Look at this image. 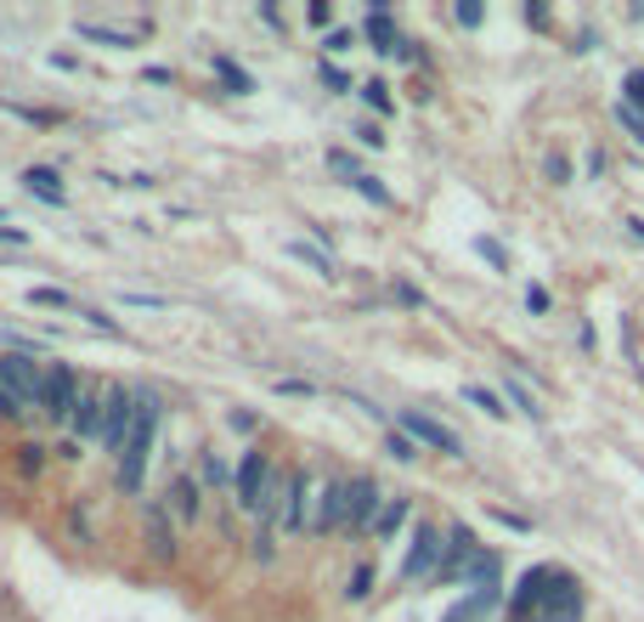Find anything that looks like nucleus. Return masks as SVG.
I'll return each instance as SVG.
<instances>
[{"label": "nucleus", "mask_w": 644, "mask_h": 622, "mask_svg": "<svg viewBox=\"0 0 644 622\" xmlns=\"http://www.w3.org/2000/svg\"><path fill=\"white\" fill-rule=\"evenodd\" d=\"M141 413H136V430H130V442L119 453V470H114V482L119 493H141V475H147V458H154V436H159V391H136Z\"/></svg>", "instance_id": "f257e3e1"}, {"label": "nucleus", "mask_w": 644, "mask_h": 622, "mask_svg": "<svg viewBox=\"0 0 644 622\" xmlns=\"http://www.w3.org/2000/svg\"><path fill=\"white\" fill-rule=\"evenodd\" d=\"M272 475H277V464L261 453V447H250L237 458V482H232V493H237V509H250V515H261V504H266V493H272Z\"/></svg>", "instance_id": "f03ea898"}, {"label": "nucleus", "mask_w": 644, "mask_h": 622, "mask_svg": "<svg viewBox=\"0 0 644 622\" xmlns=\"http://www.w3.org/2000/svg\"><path fill=\"white\" fill-rule=\"evenodd\" d=\"M555 583H560V566H531L526 578L515 583V594H509V616L515 622H537L542 605H549V594H555Z\"/></svg>", "instance_id": "7ed1b4c3"}, {"label": "nucleus", "mask_w": 644, "mask_h": 622, "mask_svg": "<svg viewBox=\"0 0 644 622\" xmlns=\"http://www.w3.org/2000/svg\"><path fill=\"white\" fill-rule=\"evenodd\" d=\"M80 397H85V386H80V373H74L68 362H52V368H45V402H40L45 419H52V424H68L74 408H80Z\"/></svg>", "instance_id": "20e7f679"}, {"label": "nucleus", "mask_w": 644, "mask_h": 622, "mask_svg": "<svg viewBox=\"0 0 644 622\" xmlns=\"http://www.w3.org/2000/svg\"><path fill=\"white\" fill-rule=\"evenodd\" d=\"M384 509V493L373 475H351L345 482V533H373V520Z\"/></svg>", "instance_id": "39448f33"}, {"label": "nucleus", "mask_w": 644, "mask_h": 622, "mask_svg": "<svg viewBox=\"0 0 644 622\" xmlns=\"http://www.w3.org/2000/svg\"><path fill=\"white\" fill-rule=\"evenodd\" d=\"M441 555H447V544H441V526L419 520L413 526V549H408V566H402V583H435V571H441Z\"/></svg>", "instance_id": "423d86ee"}, {"label": "nucleus", "mask_w": 644, "mask_h": 622, "mask_svg": "<svg viewBox=\"0 0 644 622\" xmlns=\"http://www.w3.org/2000/svg\"><path fill=\"white\" fill-rule=\"evenodd\" d=\"M395 424H402L413 442L447 453V458H464V436H458V430H447L441 419H430V413H419V408H402V413H395Z\"/></svg>", "instance_id": "0eeeda50"}, {"label": "nucleus", "mask_w": 644, "mask_h": 622, "mask_svg": "<svg viewBox=\"0 0 644 622\" xmlns=\"http://www.w3.org/2000/svg\"><path fill=\"white\" fill-rule=\"evenodd\" d=\"M0 373H7V386L23 408H40L45 402V368L29 357V351H12V357H0Z\"/></svg>", "instance_id": "6e6552de"}, {"label": "nucleus", "mask_w": 644, "mask_h": 622, "mask_svg": "<svg viewBox=\"0 0 644 622\" xmlns=\"http://www.w3.org/2000/svg\"><path fill=\"white\" fill-rule=\"evenodd\" d=\"M136 413H141L136 391L114 386V391H108V419H103V447H108L114 458H119V453H125V442H130V430H136Z\"/></svg>", "instance_id": "1a4fd4ad"}, {"label": "nucleus", "mask_w": 644, "mask_h": 622, "mask_svg": "<svg viewBox=\"0 0 644 622\" xmlns=\"http://www.w3.org/2000/svg\"><path fill=\"white\" fill-rule=\"evenodd\" d=\"M537 622H582V589H577L571 571H560V583H555V594H549Z\"/></svg>", "instance_id": "9d476101"}, {"label": "nucleus", "mask_w": 644, "mask_h": 622, "mask_svg": "<svg viewBox=\"0 0 644 622\" xmlns=\"http://www.w3.org/2000/svg\"><path fill=\"white\" fill-rule=\"evenodd\" d=\"M103 419H108V397H103V391H85V397H80V408H74V419H68L74 442L103 436Z\"/></svg>", "instance_id": "9b49d317"}, {"label": "nucleus", "mask_w": 644, "mask_h": 622, "mask_svg": "<svg viewBox=\"0 0 644 622\" xmlns=\"http://www.w3.org/2000/svg\"><path fill=\"white\" fill-rule=\"evenodd\" d=\"M317 515H312V475H294V493H288V504H283V533H306Z\"/></svg>", "instance_id": "f8f14e48"}, {"label": "nucleus", "mask_w": 644, "mask_h": 622, "mask_svg": "<svg viewBox=\"0 0 644 622\" xmlns=\"http://www.w3.org/2000/svg\"><path fill=\"white\" fill-rule=\"evenodd\" d=\"M312 533H317V538L345 533V475L323 487V509H317V520H312Z\"/></svg>", "instance_id": "ddd939ff"}, {"label": "nucleus", "mask_w": 644, "mask_h": 622, "mask_svg": "<svg viewBox=\"0 0 644 622\" xmlns=\"http://www.w3.org/2000/svg\"><path fill=\"white\" fill-rule=\"evenodd\" d=\"M147 549H154V560H176V526L165 504H147Z\"/></svg>", "instance_id": "4468645a"}, {"label": "nucleus", "mask_w": 644, "mask_h": 622, "mask_svg": "<svg viewBox=\"0 0 644 622\" xmlns=\"http://www.w3.org/2000/svg\"><path fill=\"white\" fill-rule=\"evenodd\" d=\"M165 498H170L165 509H170L176 520H198V515H204V487H198L192 475H176V482H170V493H165Z\"/></svg>", "instance_id": "2eb2a0df"}, {"label": "nucleus", "mask_w": 644, "mask_h": 622, "mask_svg": "<svg viewBox=\"0 0 644 622\" xmlns=\"http://www.w3.org/2000/svg\"><path fill=\"white\" fill-rule=\"evenodd\" d=\"M23 187H29V193H34V199H45V204H57V210L68 204V193H63V176H57L52 165H29V170H23Z\"/></svg>", "instance_id": "dca6fc26"}, {"label": "nucleus", "mask_w": 644, "mask_h": 622, "mask_svg": "<svg viewBox=\"0 0 644 622\" xmlns=\"http://www.w3.org/2000/svg\"><path fill=\"white\" fill-rule=\"evenodd\" d=\"M362 34H368V40L379 45V52H384V57H395V45H402V40H408L402 29H395V23H390V12H384V0H373V12H368V23H362Z\"/></svg>", "instance_id": "f3484780"}, {"label": "nucleus", "mask_w": 644, "mask_h": 622, "mask_svg": "<svg viewBox=\"0 0 644 622\" xmlns=\"http://www.w3.org/2000/svg\"><path fill=\"white\" fill-rule=\"evenodd\" d=\"M408 515H413V498H408V493L384 498V509H379V520H373V538H395V533L408 526Z\"/></svg>", "instance_id": "a211bd4d"}, {"label": "nucleus", "mask_w": 644, "mask_h": 622, "mask_svg": "<svg viewBox=\"0 0 644 622\" xmlns=\"http://www.w3.org/2000/svg\"><path fill=\"white\" fill-rule=\"evenodd\" d=\"M226 482H237V475L226 470V458H221L215 447H204V453H198V487H210V493H221Z\"/></svg>", "instance_id": "6ab92c4d"}, {"label": "nucleus", "mask_w": 644, "mask_h": 622, "mask_svg": "<svg viewBox=\"0 0 644 622\" xmlns=\"http://www.w3.org/2000/svg\"><path fill=\"white\" fill-rule=\"evenodd\" d=\"M288 255H294V261H306V266H312L317 277H328V283L339 277L334 255H328V250H317V244H306V238H288Z\"/></svg>", "instance_id": "aec40b11"}, {"label": "nucleus", "mask_w": 644, "mask_h": 622, "mask_svg": "<svg viewBox=\"0 0 644 622\" xmlns=\"http://www.w3.org/2000/svg\"><path fill=\"white\" fill-rule=\"evenodd\" d=\"M210 68H215V80H221V85L232 91V97H250V91H255V80L243 74V68H237L232 57H210Z\"/></svg>", "instance_id": "412c9836"}, {"label": "nucleus", "mask_w": 644, "mask_h": 622, "mask_svg": "<svg viewBox=\"0 0 644 622\" xmlns=\"http://www.w3.org/2000/svg\"><path fill=\"white\" fill-rule=\"evenodd\" d=\"M74 34L91 40V45H108V52H125V45H136L130 34H119V29H108V23H74Z\"/></svg>", "instance_id": "4be33fe9"}, {"label": "nucleus", "mask_w": 644, "mask_h": 622, "mask_svg": "<svg viewBox=\"0 0 644 622\" xmlns=\"http://www.w3.org/2000/svg\"><path fill=\"white\" fill-rule=\"evenodd\" d=\"M351 187H357V193H362L368 204H379V210H390V204H395V193H390V187H384L379 176H368V170H362V176H357Z\"/></svg>", "instance_id": "5701e85b"}, {"label": "nucleus", "mask_w": 644, "mask_h": 622, "mask_svg": "<svg viewBox=\"0 0 644 622\" xmlns=\"http://www.w3.org/2000/svg\"><path fill=\"white\" fill-rule=\"evenodd\" d=\"M362 103H368L379 119H390V114H395V103H390V85H384V80H368V85H362Z\"/></svg>", "instance_id": "b1692460"}, {"label": "nucleus", "mask_w": 644, "mask_h": 622, "mask_svg": "<svg viewBox=\"0 0 644 622\" xmlns=\"http://www.w3.org/2000/svg\"><path fill=\"white\" fill-rule=\"evenodd\" d=\"M384 453H390L395 464H413V458H419V442L408 436V430H395V424H390V442H384Z\"/></svg>", "instance_id": "393cba45"}, {"label": "nucleus", "mask_w": 644, "mask_h": 622, "mask_svg": "<svg viewBox=\"0 0 644 622\" xmlns=\"http://www.w3.org/2000/svg\"><path fill=\"white\" fill-rule=\"evenodd\" d=\"M464 402H475L481 413H492V419H504L509 408L498 402V391H486V386H464Z\"/></svg>", "instance_id": "a878e982"}, {"label": "nucleus", "mask_w": 644, "mask_h": 622, "mask_svg": "<svg viewBox=\"0 0 644 622\" xmlns=\"http://www.w3.org/2000/svg\"><path fill=\"white\" fill-rule=\"evenodd\" d=\"M368 594H373V566L362 560L351 578H345V600H368Z\"/></svg>", "instance_id": "bb28decb"}, {"label": "nucleus", "mask_w": 644, "mask_h": 622, "mask_svg": "<svg viewBox=\"0 0 644 622\" xmlns=\"http://www.w3.org/2000/svg\"><path fill=\"white\" fill-rule=\"evenodd\" d=\"M250 560L272 566L277 560V544H272V526H255V538H250Z\"/></svg>", "instance_id": "cd10ccee"}, {"label": "nucleus", "mask_w": 644, "mask_h": 622, "mask_svg": "<svg viewBox=\"0 0 644 622\" xmlns=\"http://www.w3.org/2000/svg\"><path fill=\"white\" fill-rule=\"evenodd\" d=\"M45 470V447L40 442H23L18 447V475H40Z\"/></svg>", "instance_id": "c85d7f7f"}, {"label": "nucleus", "mask_w": 644, "mask_h": 622, "mask_svg": "<svg viewBox=\"0 0 644 622\" xmlns=\"http://www.w3.org/2000/svg\"><path fill=\"white\" fill-rule=\"evenodd\" d=\"M328 170H334V176H345V181H357V176H362L357 154H345V148H334V154H328Z\"/></svg>", "instance_id": "c756f323"}, {"label": "nucleus", "mask_w": 644, "mask_h": 622, "mask_svg": "<svg viewBox=\"0 0 644 622\" xmlns=\"http://www.w3.org/2000/svg\"><path fill=\"white\" fill-rule=\"evenodd\" d=\"M7 114H18V119H29V125H63V114H52V108H23V103H7Z\"/></svg>", "instance_id": "7c9ffc66"}, {"label": "nucleus", "mask_w": 644, "mask_h": 622, "mask_svg": "<svg viewBox=\"0 0 644 622\" xmlns=\"http://www.w3.org/2000/svg\"><path fill=\"white\" fill-rule=\"evenodd\" d=\"M616 125L633 136V141H644V114L638 108H627V103H616Z\"/></svg>", "instance_id": "2f4dec72"}, {"label": "nucleus", "mask_w": 644, "mask_h": 622, "mask_svg": "<svg viewBox=\"0 0 644 622\" xmlns=\"http://www.w3.org/2000/svg\"><path fill=\"white\" fill-rule=\"evenodd\" d=\"M475 250H481V255H486L492 266H498V272H509V250L498 244V238H475Z\"/></svg>", "instance_id": "473e14b6"}, {"label": "nucleus", "mask_w": 644, "mask_h": 622, "mask_svg": "<svg viewBox=\"0 0 644 622\" xmlns=\"http://www.w3.org/2000/svg\"><path fill=\"white\" fill-rule=\"evenodd\" d=\"M29 301H34V306H57V312H74V295H63V289H29Z\"/></svg>", "instance_id": "72a5a7b5"}, {"label": "nucleus", "mask_w": 644, "mask_h": 622, "mask_svg": "<svg viewBox=\"0 0 644 622\" xmlns=\"http://www.w3.org/2000/svg\"><path fill=\"white\" fill-rule=\"evenodd\" d=\"M509 402H515V408H520L526 419H542V408H537V397H531L526 386H515V379H509Z\"/></svg>", "instance_id": "f704fd0d"}, {"label": "nucleus", "mask_w": 644, "mask_h": 622, "mask_svg": "<svg viewBox=\"0 0 644 622\" xmlns=\"http://www.w3.org/2000/svg\"><path fill=\"white\" fill-rule=\"evenodd\" d=\"M23 413H29V408H23V402L12 397V386H7V373H0V419H23Z\"/></svg>", "instance_id": "c9c22d12"}, {"label": "nucleus", "mask_w": 644, "mask_h": 622, "mask_svg": "<svg viewBox=\"0 0 644 622\" xmlns=\"http://www.w3.org/2000/svg\"><path fill=\"white\" fill-rule=\"evenodd\" d=\"M80 317H85L91 328H103V334H114V340H119V334H125V328H119V323H114L108 312H96V306H80Z\"/></svg>", "instance_id": "e433bc0d"}, {"label": "nucleus", "mask_w": 644, "mask_h": 622, "mask_svg": "<svg viewBox=\"0 0 644 622\" xmlns=\"http://www.w3.org/2000/svg\"><path fill=\"white\" fill-rule=\"evenodd\" d=\"M622 97H627V108H644V68H633L622 80Z\"/></svg>", "instance_id": "4c0bfd02"}, {"label": "nucleus", "mask_w": 644, "mask_h": 622, "mask_svg": "<svg viewBox=\"0 0 644 622\" xmlns=\"http://www.w3.org/2000/svg\"><path fill=\"white\" fill-rule=\"evenodd\" d=\"M323 45H328L334 57H339V52H351V45H357V29H334V34H328Z\"/></svg>", "instance_id": "58836bf2"}, {"label": "nucleus", "mask_w": 644, "mask_h": 622, "mask_svg": "<svg viewBox=\"0 0 644 622\" xmlns=\"http://www.w3.org/2000/svg\"><path fill=\"white\" fill-rule=\"evenodd\" d=\"M317 80H323L328 91H339V97H345V91H351V80H345V74L334 68V63H323V68H317Z\"/></svg>", "instance_id": "ea45409f"}, {"label": "nucleus", "mask_w": 644, "mask_h": 622, "mask_svg": "<svg viewBox=\"0 0 644 622\" xmlns=\"http://www.w3.org/2000/svg\"><path fill=\"white\" fill-rule=\"evenodd\" d=\"M277 391H283V397H317L312 379H277Z\"/></svg>", "instance_id": "a19ab883"}, {"label": "nucleus", "mask_w": 644, "mask_h": 622, "mask_svg": "<svg viewBox=\"0 0 644 622\" xmlns=\"http://www.w3.org/2000/svg\"><path fill=\"white\" fill-rule=\"evenodd\" d=\"M441 622H481V616H475V605H469V600H458V605H453L447 616H441Z\"/></svg>", "instance_id": "79ce46f5"}, {"label": "nucleus", "mask_w": 644, "mask_h": 622, "mask_svg": "<svg viewBox=\"0 0 644 622\" xmlns=\"http://www.w3.org/2000/svg\"><path fill=\"white\" fill-rule=\"evenodd\" d=\"M453 18H458V23H464V29H475V23H481V7H475V0H464V7H458V12H453Z\"/></svg>", "instance_id": "37998d69"}, {"label": "nucleus", "mask_w": 644, "mask_h": 622, "mask_svg": "<svg viewBox=\"0 0 644 622\" xmlns=\"http://www.w3.org/2000/svg\"><path fill=\"white\" fill-rule=\"evenodd\" d=\"M125 306H165V295H141V289H125Z\"/></svg>", "instance_id": "c03bdc74"}, {"label": "nucleus", "mask_w": 644, "mask_h": 622, "mask_svg": "<svg viewBox=\"0 0 644 622\" xmlns=\"http://www.w3.org/2000/svg\"><path fill=\"white\" fill-rule=\"evenodd\" d=\"M395 301H402V306H424V295L413 289V283H395Z\"/></svg>", "instance_id": "a18cd8bd"}, {"label": "nucleus", "mask_w": 644, "mask_h": 622, "mask_svg": "<svg viewBox=\"0 0 644 622\" xmlns=\"http://www.w3.org/2000/svg\"><path fill=\"white\" fill-rule=\"evenodd\" d=\"M357 136H362V148H384V136H379V125H357Z\"/></svg>", "instance_id": "49530a36"}, {"label": "nucleus", "mask_w": 644, "mask_h": 622, "mask_svg": "<svg viewBox=\"0 0 644 622\" xmlns=\"http://www.w3.org/2000/svg\"><path fill=\"white\" fill-rule=\"evenodd\" d=\"M526 312H549V289H526Z\"/></svg>", "instance_id": "de8ad7c7"}, {"label": "nucleus", "mask_w": 644, "mask_h": 622, "mask_svg": "<svg viewBox=\"0 0 644 622\" xmlns=\"http://www.w3.org/2000/svg\"><path fill=\"white\" fill-rule=\"evenodd\" d=\"M0 244L18 250V244H29V232H23V226H0Z\"/></svg>", "instance_id": "09e8293b"}, {"label": "nucleus", "mask_w": 644, "mask_h": 622, "mask_svg": "<svg viewBox=\"0 0 644 622\" xmlns=\"http://www.w3.org/2000/svg\"><path fill=\"white\" fill-rule=\"evenodd\" d=\"M549 181H571V165H566V159H560V154H555V159H549Z\"/></svg>", "instance_id": "8fccbe9b"}]
</instances>
